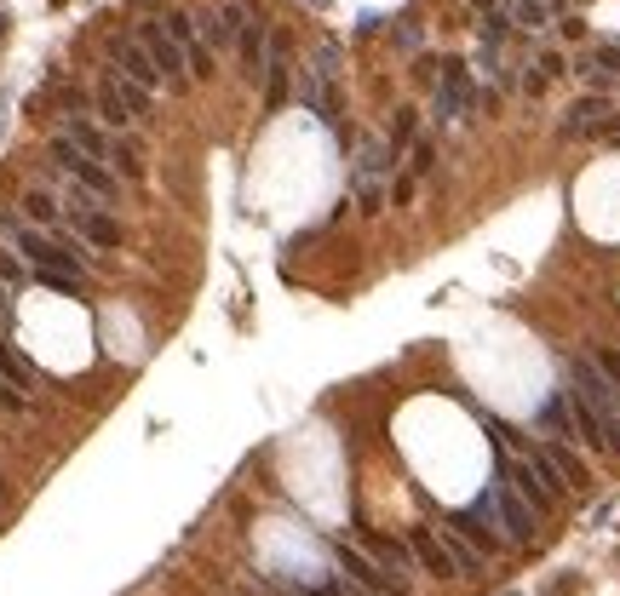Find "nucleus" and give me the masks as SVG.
Listing matches in <instances>:
<instances>
[{
  "instance_id": "f257e3e1",
  "label": "nucleus",
  "mask_w": 620,
  "mask_h": 596,
  "mask_svg": "<svg viewBox=\"0 0 620 596\" xmlns=\"http://www.w3.org/2000/svg\"><path fill=\"white\" fill-rule=\"evenodd\" d=\"M0 230L12 235V247L35 264V270H69V275H87V264H81V247H69V241H52V235H41L29 218H0Z\"/></svg>"
},
{
  "instance_id": "f03ea898",
  "label": "nucleus",
  "mask_w": 620,
  "mask_h": 596,
  "mask_svg": "<svg viewBox=\"0 0 620 596\" xmlns=\"http://www.w3.org/2000/svg\"><path fill=\"white\" fill-rule=\"evenodd\" d=\"M52 167L64 172L69 184H81V190H92L98 201H115V195H121V178H115V172L98 161V155H87V149L75 144L69 132H58V138H52Z\"/></svg>"
},
{
  "instance_id": "7ed1b4c3",
  "label": "nucleus",
  "mask_w": 620,
  "mask_h": 596,
  "mask_svg": "<svg viewBox=\"0 0 620 596\" xmlns=\"http://www.w3.org/2000/svg\"><path fill=\"white\" fill-rule=\"evenodd\" d=\"M506 482L534 505V516H540V510H552L557 499H563V476H557V470L546 465V453H540V447L529 453V459H511V465H506Z\"/></svg>"
},
{
  "instance_id": "20e7f679",
  "label": "nucleus",
  "mask_w": 620,
  "mask_h": 596,
  "mask_svg": "<svg viewBox=\"0 0 620 596\" xmlns=\"http://www.w3.org/2000/svg\"><path fill=\"white\" fill-rule=\"evenodd\" d=\"M138 41H144V52L155 58V69H161V81H167V86H173V92H178V86H190V69H184V46L161 29V18H155V23H138Z\"/></svg>"
},
{
  "instance_id": "39448f33",
  "label": "nucleus",
  "mask_w": 620,
  "mask_h": 596,
  "mask_svg": "<svg viewBox=\"0 0 620 596\" xmlns=\"http://www.w3.org/2000/svg\"><path fill=\"white\" fill-rule=\"evenodd\" d=\"M488 499H494V516H500V528H506V545H529L534 539V505L529 499L511 488V482H494Z\"/></svg>"
},
{
  "instance_id": "423d86ee",
  "label": "nucleus",
  "mask_w": 620,
  "mask_h": 596,
  "mask_svg": "<svg viewBox=\"0 0 620 596\" xmlns=\"http://www.w3.org/2000/svg\"><path fill=\"white\" fill-rule=\"evenodd\" d=\"M110 64L127 75V81H138L144 92L167 86V81H161V69H155V58L144 52V41H132V35H115V41H110Z\"/></svg>"
},
{
  "instance_id": "0eeeda50",
  "label": "nucleus",
  "mask_w": 620,
  "mask_h": 596,
  "mask_svg": "<svg viewBox=\"0 0 620 596\" xmlns=\"http://www.w3.org/2000/svg\"><path fill=\"white\" fill-rule=\"evenodd\" d=\"M333 562L351 573V585H362V591H385V596H402V591H408L402 579H391L379 562H368L362 551H351V545H333Z\"/></svg>"
},
{
  "instance_id": "6e6552de",
  "label": "nucleus",
  "mask_w": 620,
  "mask_h": 596,
  "mask_svg": "<svg viewBox=\"0 0 620 596\" xmlns=\"http://www.w3.org/2000/svg\"><path fill=\"white\" fill-rule=\"evenodd\" d=\"M569 384H575V396H586V402L597 407V419H603V413H615V384L603 379V367H597V362L575 356V362H569Z\"/></svg>"
},
{
  "instance_id": "1a4fd4ad",
  "label": "nucleus",
  "mask_w": 620,
  "mask_h": 596,
  "mask_svg": "<svg viewBox=\"0 0 620 596\" xmlns=\"http://www.w3.org/2000/svg\"><path fill=\"white\" fill-rule=\"evenodd\" d=\"M454 528L465 533V539H477V545H483V551H500V545H506V533H500V516H494V499H488V493L477 499V505L465 510V516H460Z\"/></svg>"
},
{
  "instance_id": "9d476101",
  "label": "nucleus",
  "mask_w": 620,
  "mask_h": 596,
  "mask_svg": "<svg viewBox=\"0 0 620 596\" xmlns=\"http://www.w3.org/2000/svg\"><path fill=\"white\" fill-rule=\"evenodd\" d=\"M408 551L420 556V568H425V573H437V579H454V573H460V568H454V556H448V545H442L431 528H414V533H408Z\"/></svg>"
},
{
  "instance_id": "9b49d317",
  "label": "nucleus",
  "mask_w": 620,
  "mask_h": 596,
  "mask_svg": "<svg viewBox=\"0 0 620 596\" xmlns=\"http://www.w3.org/2000/svg\"><path fill=\"white\" fill-rule=\"evenodd\" d=\"M287 104V41H270L265 52V109Z\"/></svg>"
},
{
  "instance_id": "f8f14e48",
  "label": "nucleus",
  "mask_w": 620,
  "mask_h": 596,
  "mask_svg": "<svg viewBox=\"0 0 620 596\" xmlns=\"http://www.w3.org/2000/svg\"><path fill=\"white\" fill-rule=\"evenodd\" d=\"M64 132H69V138H75V144H81L87 155H98V161L110 167V155H115V138H110V132H98V127H92V121H81V115H75ZM110 172H115V167H110ZM115 178H121V172H115Z\"/></svg>"
},
{
  "instance_id": "ddd939ff",
  "label": "nucleus",
  "mask_w": 620,
  "mask_h": 596,
  "mask_svg": "<svg viewBox=\"0 0 620 596\" xmlns=\"http://www.w3.org/2000/svg\"><path fill=\"white\" fill-rule=\"evenodd\" d=\"M540 453H546V465L557 470V476H563V488H580V482H586V459H580V453L569 447V442H546Z\"/></svg>"
},
{
  "instance_id": "4468645a",
  "label": "nucleus",
  "mask_w": 620,
  "mask_h": 596,
  "mask_svg": "<svg viewBox=\"0 0 620 596\" xmlns=\"http://www.w3.org/2000/svg\"><path fill=\"white\" fill-rule=\"evenodd\" d=\"M236 52H242V69H247V75L259 81V75H265V52H270V41H265V23H247L242 35H236Z\"/></svg>"
},
{
  "instance_id": "2eb2a0df",
  "label": "nucleus",
  "mask_w": 620,
  "mask_h": 596,
  "mask_svg": "<svg viewBox=\"0 0 620 596\" xmlns=\"http://www.w3.org/2000/svg\"><path fill=\"white\" fill-rule=\"evenodd\" d=\"M98 115H104V127H115V132L138 127V121H132V109L121 104V92H115V75H104V81H98Z\"/></svg>"
},
{
  "instance_id": "dca6fc26",
  "label": "nucleus",
  "mask_w": 620,
  "mask_h": 596,
  "mask_svg": "<svg viewBox=\"0 0 620 596\" xmlns=\"http://www.w3.org/2000/svg\"><path fill=\"white\" fill-rule=\"evenodd\" d=\"M540 425L552 430V442H575V413H569V396H552L540 407Z\"/></svg>"
},
{
  "instance_id": "f3484780",
  "label": "nucleus",
  "mask_w": 620,
  "mask_h": 596,
  "mask_svg": "<svg viewBox=\"0 0 620 596\" xmlns=\"http://www.w3.org/2000/svg\"><path fill=\"white\" fill-rule=\"evenodd\" d=\"M23 218L29 224H58V218H64V201L46 195V190H23Z\"/></svg>"
},
{
  "instance_id": "a211bd4d",
  "label": "nucleus",
  "mask_w": 620,
  "mask_h": 596,
  "mask_svg": "<svg viewBox=\"0 0 620 596\" xmlns=\"http://www.w3.org/2000/svg\"><path fill=\"white\" fill-rule=\"evenodd\" d=\"M442 545H448V556H454V568H460V573H477V568H483V562H477V551L460 539V528H442Z\"/></svg>"
},
{
  "instance_id": "6ab92c4d",
  "label": "nucleus",
  "mask_w": 620,
  "mask_h": 596,
  "mask_svg": "<svg viewBox=\"0 0 620 596\" xmlns=\"http://www.w3.org/2000/svg\"><path fill=\"white\" fill-rule=\"evenodd\" d=\"M379 568L385 573H391V579H402V585H408V562H414V551H408V545H379Z\"/></svg>"
},
{
  "instance_id": "aec40b11",
  "label": "nucleus",
  "mask_w": 620,
  "mask_h": 596,
  "mask_svg": "<svg viewBox=\"0 0 620 596\" xmlns=\"http://www.w3.org/2000/svg\"><path fill=\"white\" fill-rule=\"evenodd\" d=\"M592 115H603V98H580L575 109H569V121H563V138H580L586 127H592Z\"/></svg>"
},
{
  "instance_id": "412c9836",
  "label": "nucleus",
  "mask_w": 620,
  "mask_h": 596,
  "mask_svg": "<svg viewBox=\"0 0 620 596\" xmlns=\"http://www.w3.org/2000/svg\"><path fill=\"white\" fill-rule=\"evenodd\" d=\"M184 69H190V81H207V75H213V46L190 41V46H184Z\"/></svg>"
},
{
  "instance_id": "4be33fe9",
  "label": "nucleus",
  "mask_w": 620,
  "mask_h": 596,
  "mask_svg": "<svg viewBox=\"0 0 620 596\" xmlns=\"http://www.w3.org/2000/svg\"><path fill=\"white\" fill-rule=\"evenodd\" d=\"M161 29H167L178 46H190V41H196V12H178V6H173V12L161 18Z\"/></svg>"
},
{
  "instance_id": "5701e85b",
  "label": "nucleus",
  "mask_w": 620,
  "mask_h": 596,
  "mask_svg": "<svg viewBox=\"0 0 620 596\" xmlns=\"http://www.w3.org/2000/svg\"><path fill=\"white\" fill-rule=\"evenodd\" d=\"M0 281H6V287H23V281H29V264H18L6 247H0Z\"/></svg>"
},
{
  "instance_id": "b1692460",
  "label": "nucleus",
  "mask_w": 620,
  "mask_h": 596,
  "mask_svg": "<svg viewBox=\"0 0 620 596\" xmlns=\"http://www.w3.org/2000/svg\"><path fill=\"white\" fill-rule=\"evenodd\" d=\"M506 35H511V18H506V12H488V18H483V41H488V46H500Z\"/></svg>"
},
{
  "instance_id": "393cba45",
  "label": "nucleus",
  "mask_w": 620,
  "mask_h": 596,
  "mask_svg": "<svg viewBox=\"0 0 620 596\" xmlns=\"http://www.w3.org/2000/svg\"><path fill=\"white\" fill-rule=\"evenodd\" d=\"M517 18L529 23V29H540V23L552 18V6H546V0H517Z\"/></svg>"
},
{
  "instance_id": "a878e982",
  "label": "nucleus",
  "mask_w": 620,
  "mask_h": 596,
  "mask_svg": "<svg viewBox=\"0 0 620 596\" xmlns=\"http://www.w3.org/2000/svg\"><path fill=\"white\" fill-rule=\"evenodd\" d=\"M414 138V109H397V121H391V149H402Z\"/></svg>"
},
{
  "instance_id": "bb28decb",
  "label": "nucleus",
  "mask_w": 620,
  "mask_h": 596,
  "mask_svg": "<svg viewBox=\"0 0 620 596\" xmlns=\"http://www.w3.org/2000/svg\"><path fill=\"white\" fill-rule=\"evenodd\" d=\"M597 367H603V379L620 390V350H597Z\"/></svg>"
},
{
  "instance_id": "cd10ccee",
  "label": "nucleus",
  "mask_w": 620,
  "mask_h": 596,
  "mask_svg": "<svg viewBox=\"0 0 620 596\" xmlns=\"http://www.w3.org/2000/svg\"><path fill=\"white\" fill-rule=\"evenodd\" d=\"M385 207V190H379V184H368L362 178V212H379Z\"/></svg>"
},
{
  "instance_id": "c85d7f7f",
  "label": "nucleus",
  "mask_w": 620,
  "mask_h": 596,
  "mask_svg": "<svg viewBox=\"0 0 620 596\" xmlns=\"http://www.w3.org/2000/svg\"><path fill=\"white\" fill-rule=\"evenodd\" d=\"M431 167H437V149H431V144H414V172H431Z\"/></svg>"
},
{
  "instance_id": "c756f323",
  "label": "nucleus",
  "mask_w": 620,
  "mask_h": 596,
  "mask_svg": "<svg viewBox=\"0 0 620 596\" xmlns=\"http://www.w3.org/2000/svg\"><path fill=\"white\" fill-rule=\"evenodd\" d=\"M391 201H397V207H402V201H414V178H397L391 184Z\"/></svg>"
},
{
  "instance_id": "7c9ffc66",
  "label": "nucleus",
  "mask_w": 620,
  "mask_h": 596,
  "mask_svg": "<svg viewBox=\"0 0 620 596\" xmlns=\"http://www.w3.org/2000/svg\"><path fill=\"white\" fill-rule=\"evenodd\" d=\"M540 75H546V81H552V75H563V58L546 52V58H540Z\"/></svg>"
},
{
  "instance_id": "2f4dec72",
  "label": "nucleus",
  "mask_w": 620,
  "mask_h": 596,
  "mask_svg": "<svg viewBox=\"0 0 620 596\" xmlns=\"http://www.w3.org/2000/svg\"><path fill=\"white\" fill-rule=\"evenodd\" d=\"M6 327H12V316H0V333H6Z\"/></svg>"
},
{
  "instance_id": "473e14b6",
  "label": "nucleus",
  "mask_w": 620,
  "mask_h": 596,
  "mask_svg": "<svg viewBox=\"0 0 620 596\" xmlns=\"http://www.w3.org/2000/svg\"><path fill=\"white\" fill-rule=\"evenodd\" d=\"M322 596H351V591H322Z\"/></svg>"
},
{
  "instance_id": "72a5a7b5",
  "label": "nucleus",
  "mask_w": 620,
  "mask_h": 596,
  "mask_svg": "<svg viewBox=\"0 0 620 596\" xmlns=\"http://www.w3.org/2000/svg\"><path fill=\"white\" fill-rule=\"evenodd\" d=\"M259 596H287V591H259Z\"/></svg>"
},
{
  "instance_id": "f704fd0d",
  "label": "nucleus",
  "mask_w": 620,
  "mask_h": 596,
  "mask_svg": "<svg viewBox=\"0 0 620 596\" xmlns=\"http://www.w3.org/2000/svg\"><path fill=\"white\" fill-rule=\"evenodd\" d=\"M0 41H6V18H0Z\"/></svg>"
}]
</instances>
